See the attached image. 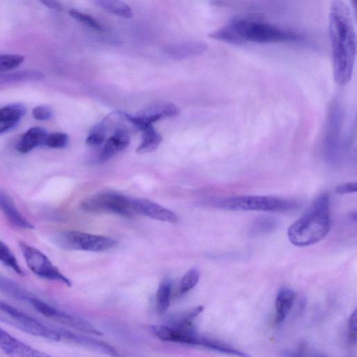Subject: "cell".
I'll return each instance as SVG.
<instances>
[{
    "label": "cell",
    "instance_id": "obj_17",
    "mask_svg": "<svg viewBox=\"0 0 357 357\" xmlns=\"http://www.w3.org/2000/svg\"><path fill=\"white\" fill-rule=\"evenodd\" d=\"M26 108L21 104H11L0 109V134L14 128L24 116Z\"/></svg>",
    "mask_w": 357,
    "mask_h": 357
},
{
    "label": "cell",
    "instance_id": "obj_18",
    "mask_svg": "<svg viewBox=\"0 0 357 357\" xmlns=\"http://www.w3.org/2000/svg\"><path fill=\"white\" fill-rule=\"evenodd\" d=\"M47 135V132L43 128H31L22 136L16 149L21 153H27L34 148L44 144Z\"/></svg>",
    "mask_w": 357,
    "mask_h": 357
},
{
    "label": "cell",
    "instance_id": "obj_5",
    "mask_svg": "<svg viewBox=\"0 0 357 357\" xmlns=\"http://www.w3.org/2000/svg\"><path fill=\"white\" fill-rule=\"evenodd\" d=\"M217 208L230 211L284 212L296 207L291 200L273 196L248 195L229 197L213 202Z\"/></svg>",
    "mask_w": 357,
    "mask_h": 357
},
{
    "label": "cell",
    "instance_id": "obj_35",
    "mask_svg": "<svg viewBox=\"0 0 357 357\" xmlns=\"http://www.w3.org/2000/svg\"><path fill=\"white\" fill-rule=\"evenodd\" d=\"M41 3L45 6L46 7L54 9V10H61L62 6L57 1H43Z\"/></svg>",
    "mask_w": 357,
    "mask_h": 357
},
{
    "label": "cell",
    "instance_id": "obj_31",
    "mask_svg": "<svg viewBox=\"0 0 357 357\" xmlns=\"http://www.w3.org/2000/svg\"><path fill=\"white\" fill-rule=\"evenodd\" d=\"M107 134L102 130L98 124L96 125L91 130L86 139V144L89 146H98L104 143Z\"/></svg>",
    "mask_w": 357,
    "mask_h": 357
},
{
    "label": "cell",
    "instance_id": "obj_2",
    "mask_svg": "<svg viewBox=\"0 0 357 357\" xmlns=\"http://www.w3.org/2000/svg\"><path fill=\"white\" fill-rule=\"evenodd\" d=\"M211 38L233 45L248 42L275 43L298 40L301 36L293 31L274 24L250 19H236L211 32Z\"/></svg>",
    "mask_w": 357,
    "mask_h": 357
},
{
    "label": "cell",
    "instance_id": "obj_20",
    "mask_svg": "<svg viewBox=\"0 0 357 357\" xmlns=\"http://www.w3.org/2000/svg\"><path fill=\"white\" fill-rule=\"evenodd\" d=\"M44 73L38 70L25 69L17 72L0 74V85L40 80L44 77Z\"/></svg>",
    "mask_w": 357,
    "mask_h": 357
},
{
    "label": "cell",
    "instance_id": "obj_26",
    "mask_svg": "<svg viewBox=\"0 0 357 357\" xmlns=\"http://www.w3.org/2000/svg\"><path fill=\"white\" fill-rule=\"evenodd\" d=\"M278 227L277 220L270 216L257 218L252 224L250 233L252 236L266 234L274 231Z\"/></svg>",
    "mask_w": 357,
    "mask_h": 357
},
{
    "label": "cell",
    "instance_id": "obj_22",
    "mask_svg": "<svg viewBox=\"0 0 357 357\" xmlns=\"http://www.w3.org/2000/svg\"><path fill=\"white\" fill-rule=\"evenodd\" d=\"M203 306H197L174 314L169 319L168 326L178 328H185L193 326V321L203 312Z\"/></svg>",
    "mask_w": 357,
    "mask_h": 357
},
{
    "label": "cell",
    "instance_id": "obj_13",
    "mask_svg": "<svg viewBox=\"0 0 357 357\" xmlns=\"http://www.w3.org/2000/svg\"><path fill=\"white\" fill-rule=\"evenodd\" d=\"M207 48L205 43L201 41H188L167 46L165 54L174 60L181 61L202 54Z\"/></svg>",
    "mask_w": 357,
    "mask_h": 357
},
{
    "label": "cell",
    "instance_id": "obj_4",
    "mask_svg": "<svg viewBox=\"0 0 357 357\" xmlns=\"http://www.w3.org/2000/svg\"><path fill=\"white\" fill-rule=\"evenodd\" d=\"M0 321L32 335L49 340L66 342L70 331L47 324L0 301Z\"/></svg>",
    "mask_w": 357,
    "mask_h": 357
},
{
    "label": "cell",
    "instance_id": "obj_14",
    "mask_svg": "<svg viewBox=\"0 0 357 357\" xmlns=\"http://www.w3.org/2000/svg\"><path fill=\"white\" fill-rule=\"evenodd\" d=\"M0 210L8 221L15 227L26 229H33V225L22 216L11 197L1 190H0Z\"/></svg>",
    "mask_w": 357,
    "mask_h": 357
},
{
    "label": "cell",
    "instance_id": "obj_36",
    "mask_svg": "<svg viewBox=\"0 0 357 357\" xmlns=\"http://www.w3.org/2000/svg\"><path fill=\"white\" fill-rule=\"evenodd\" d=\"M1 54H0V56H1Z\"/></svg>",
    "mask_w": 357,
    "mask_h": 357
},
{
    "label": "cell",
    "instance_id": "obj_6",
    "mask_svg": "<svg viewBox=\"0 0 357 357\" xmlns=\"http://www.w3.org/2000/svg\"><path fill=\"white\" fill-rule=\"evenodd\" d=\"M53 242L64 250L91 252H105L117 244L116 240L109 237L73 230L56 233Z\"/></svg>",
    "mask_w": 357,
    "mask_h": 357
},
{
    "label": "cell",
    "instance_id": "obj_11",
    "mask_svg": "<svg viewBox=\"0 0 357 357\" xmlns=\"http://www.w3.org/2000/svg\"><path fill=\"white\" fill-rule=\"evenodd\" d=\"M0 349L8 357H53L30 347L1 328Z\"/></svg>",
    "mask_w": 357,
    "mask_h": 357
},
{
    "label": "cell",
    "instance_id": "obj_3",
    "mask_svg": "<svg viewBox=\"0 0 357 357\" xmlns=\"http://www.w3.org/2000/svg\"><path fill=\"white\" fill-rule=\"evenodd\" d=\"M331 227L330 200L326 193L319 195L311 206L287 230L289 241L298 247L321 241Z\"/></svg>",
    "mask_w": 357,
    "mask_h": 357
},
{
    "label": "cell",
    "instance_id": "obj_8",
    "mask_svg": "<svg viewBox=\"0 0 357 357\" xmlns=\"http://www.w3.org/2000/svg\"><path fill=\"white\" fill-rule=\"evenodd\" d=\"M343 120L344 112L341 104L337 98H334L328 106L323 136L325 154L333 162L337 160L341 153Z\"/></svg>",
    "mask_w": 357,
    "mask_h": 357
},
{
    "label": "cell",
    "instance_id": "obj_29",
    "mask_svg": "<svg viewBox=\"0 0 357 357\" xmlns=\"http://www.w3.org/2000/svg\"><path fill=\"white\" fill-rule=\"evenodd\" d=\"M68 13L73 18L82 22L92 29H94L97 31L104 30V28L101 24L89 15L85 14L76 9H70L68 10Z\"/></svg>",
    "mask_w": 357,
    "mask_h": 357
},
{
    "label": "cell",
    "instance_id": "obj_7",
    "mask_svg": "<svg viewBox=\"0 0 357 357\" xmlns=\"http://www.w3.org/2000/svg\"><path fill=\"white\" fill-rule=\"evenodd\" d=\"M31 306L35 310L51 320L70 328L84 333L102 335V333L88 321L75 316L40 299L29 292L22 301Z\"/></svg>",
    "mask_w": 357,
    "mask_h": 357
},
{
    "label": "cell",
    "instance_id": "obj_15",
    "mask_svg": "<svg viewBox=\"0 0 357 357\" xmlns=\"http://www.w3.org/2000/svg\"><path fill=\"white\" fill-rule=\"evenodd\" d=\"M296 298V293L289 287L279 289L275 298V321L277 324H282L288 316Z\"/></svg>",
    "mask_w": 357,
    "mask_h": 357
},
{
    "label": "cell",
    "instance_id": "obj_28",
    "mask_svg": "<svg viewBox=\"0 0 357 357\" xmlns=\"http://www.w3.org/2000/svg\"><path fill=\"white\" fill-rule=\"evenodd\" d=\"M199 277V271L196 267H193L186 272L179 284V294L183 295L192 290L198 283Z\"/></svg>",
    "mask_w": 357,
    "mask_h": 357
},
{
    "label": "cell",
    "instance_id": "obj_19",
    "mask_svg": "<svg viewBox=\"0 0 357 357\" xmlns=\"http://www.w3.org/2000/svg\"><path fill=\"white\" fill-rule=\"evenodd\" d=\"M137 114L152 115L160 119L164 117L176 116L180 114V109L176 105L169 102H156L148 105Z\"/></svg>",
    "mask_w": 357,
    "mask_h": 357
},
{
    "label": "cell",
    "instance_id": "obj_23",
    "mask_svg": "<svg viewBox=\"0 0 357 357\" xmlns=\"http://www.w3.org/2000/svg\"><path fill=\"white\" fill-rule=\"evenodd\" d=\"M94 3L100 8L123 18H131L132 10L122 1L115 0H96Z\"/></svg>",
    "mask_w": 357,
    "mask_h": 357
},
{
    "label": "cell",
    "instance_id": "obj_30",
    "mask_svg": "<svg viewBox=\"0 0 357 357\" xmlns=\"http://www.w3.org/2000/svg\"><path fill=\"white\" fill-rule=\"evenodd\" d=\"M68 143V135L61 132H56L47 134L44 145L53 149H62Z\"/></svg>",
    "mask_w": 357,
    "mask_h": 357
},
{
    "label": "cell",
    "instance_id": "obj_24",
    "mask_svg": "<svg viewBox=\"0 0 357 357\" xmlns=\"http://www.w3.org/2000/svg\"><path fill=\"white\" fill-rule=\"evenodd\" d=\"M172 284L169 280H164L159 284L156 296L155 305L158 313L164 314L170 305Z\"/></svg>",
    "mask_w": 357,
    "mask_h": 357
},
{
    "label": "cell",
    "instance_id": "obj_16",
    "mask_svg": "<svg viewBox=\"0 0 357 357\" xmlns=\"http://www.w3.org/2000/svg\"><path fill=\"white\" fill-rule=\"evenodd\" d=\"M130 143L129 133L119 130L107 139L100 154L101 160H106L113 157L117 153L126 149Z\"/></svg>",
    "mask_w": 357,
    "mask_h": 357
},
{
    "label": "cell",
    "instance_id": "obj_32",
    "mask_svg": "<svg viewBox=\"0 0 357 357\" xmlns=\"http://www.w3.org/2000/svg\"><path fill=\"white\" fill-rule=\"evenodd\" d=\"M32 116L36 120L47 121L52 116V112L48 106H37L33 109Z\"/></svg>",
    "mask_w": 357,
    "mask_h": 357
},
{
    "label": "cell",
    "instance_id": "obj_25",
    "mask_svg": "<svg viewBox=\"0 0 357 357\" xmlns=\"http://www.w3.org/2000/svg\"><path fill=\"white\" fill-rule=\"evenodd\" d=\"M28 291L15 281L0 275V292L6 296L22 301Z\"/></svg>",
    "mask_w": 357,
    "mask_h": 357
},
{
    "label": "cell",
    "instance_id": "obj_27",
    "mask_svg": "<svg viewBox=\"0 0 357 357\" xmlns=\"http://www.w3.org/2000/svg\"><path fill=\"white\" fill-rule=\"evenodd\" d=\"M0 261L5 266L13 269L20 275H24L16 257L10 248L1 241H0Z\"/></svg>",
    "mask_w": 357,
    "mask_h": 357
},
{
    "label": "cell",
    "instance_id": "obj_10",
    "mask_svg": "<svg viewBox=\"0 0 357 357\" xmlns=\"http://www.w3.org/2000/svg\"><path fill=\"white\" fill-rule=\"evenodd\" d=\"M18 245L27 266L34 274L44 279L62 282L68 287L71 286L70 280L44 253L24 241H19Z\"/></svg>",
    "mask_w": 357,
    "mask_h": 357
},
{
    "label": "cell",
    "instance_id": "obj_1",
    "mask_svg": "<svg viewBox=\"0 0 357 357\" xmlns=\"http://www.w3.org/2000/svg\"><path fill=\"white\" fill-rule=\"evenodd\" d=\"M329 33L333 77L338 84L344 85L351 79L356 55V35L352 13L344 1L336 0L331 3Z\"/></svg>",
    "mask_w": 357,
    "mask_h": 357
},
{
    "label": "cell",
    "instance_id": "obj_34",
    "mask_svg": "<svg viewBox=\"0 0 357 357\" xmlns=\"http://www.w3.org/2000/svg\"><path fill=\"white\" fill-rule=\"evenodd\" d=\"M335 190L337 194L340 195L356 192L357 190V184L356 182L342 183L337 185Z\"/></svg>",
    "mask_w": 357,
    "mask_h": 357
},
{
    "label": "cell",
    "instance_id": "obj_12",
    "mask_svg": "<svg viewBox=\"0 0 357 357\" xmlns=\"http://www.w3.org/2000/svg\"><path fill=\"white\" fill-rule=\"evenodd\" d=\"M134 212L160 221L176 223L178 217L173 211L146 199H131Z\"/></svg>",
    "mask_w": 357,
    "mask_h": 357
},
{
    "label": "cell",
    "instance_id": "obj_33",
    "mask_svg": "<svg viewBox=\"0 0 357 357\" xmlns=\"http://www.w3.org/2000/svg\"><path fill=\"white\" fill-rule=\"evenodd\" d=\"M348 340L351 344H354L356 342V310L350 315L348 321Z\"/></svg>",
    "mask_w": 357,
    "mask_h": 357
},
{
    "label": "cell",
    "instance_id": "obj_9",
    "mask_svg": "<svg viewBox=\"0 0 357 357\" xmlns=\"http://www.w3.org/2000/svg\"><path fill=\"white\" fill-rule=\"evenodd\" d=\"M81 207L89 212L112 213L130 218L135 215L131 205V199L109 191L97 193L84 199Z\"/></svg>",
    "mask_w": 357,
    "mask_h": 357
},
{
    "label": "cell",
    "instance_id": "obj_21",
    "mask_svg": "<svg viewBox=\"0 0 357 357\" xmlns=\"http://www.w3.org/2000/svg\"><path fill=\"white\" fill-rule=\"evenodd\" d=\"M142 132V141L136 149V152L139 154L153 151L158 147L162 140L161 135L155 130L152 125L143 128Z\"/></svg>",
    "mask_w": 357,
    "mask_h": 357
}]
</instances>
